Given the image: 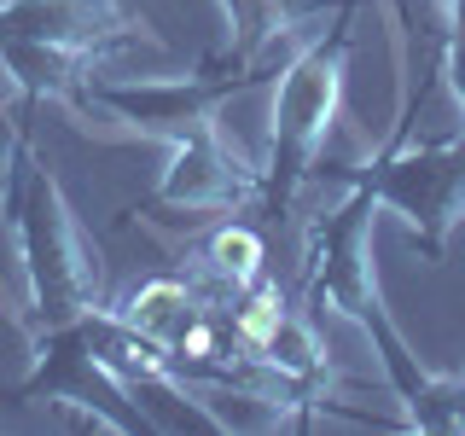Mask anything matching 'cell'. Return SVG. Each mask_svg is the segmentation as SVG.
Instances as JSON below:
<instances>
[{
    "mask_svg": "<svg viewBox=\"0 0 465 436\" xmlns=\"http://www.w3.org/2000/svg\"><path fill=\"white\" fill-rule=\"evenodd\" d=\"M35 349V367L24 372V384L12 390V401H53V407H76L87 425H105L123 436H145L140 401L128 396V384L105 367V355L87 338V320H70L58 332H41L29 338Z\"/></svg>",
    "mask_w": 465,
    "mask_h": 436,
    "instance_id": "obj_6",
    "label": "cell"
},
{
    "mask_svg": "<svg viewBox=\"0 0 465 436\" xmlns=\"http://www.w3.org/2000/svg\"><path fill=\"white\" fill-rule=\"evenodd\" d=\"M251 82H262L256 70H227V64H203L198 76H140V82H99L87 76L76 94L64 99L70 111H105L111 123L134 128L145 140H186L198 128H222V105L232 94H244Z\"/></svg>",
    "mask_w": 465,
    "mask_h": 436,
    "instance_id": "obj_5",
    "label": "cell"
},
{
    "mask_svg": "<svg viewBox=\"0 0 465 436\" xmlns=\"http://www.w3.org/2000/svg\"><path fill=\"white\" fill-rule=\"evenodd\" d=\"M198 262H203V273H210L215 297H239L244 285H256L262 273H268V233L256 222H239V215L203 222Z\"/></svg>",
    "mask_w": 465,
    "mask_h": 436,
    "instance_id": "obj_8",
    "label": "cell"
},
{
    "mask_svg": "<svg viewBox=\"0 0 465 436\" xmlns=\"http://www.w3.org/2000/svg\"><path fill=\"white\" fill-rule=\"evenodd\" d=\"M314 174H338V181L372 186L378 210L401 215L407 233H413V244L425 251V262H442L448 233H454V222H465V134L407 145V128H390L384 145H378L361 169L314 164Z\"/></svg>",
    "mask_w": 465,
    "mask_h": 436,
    "instance_id": "obj_4",
    "label": "cell"
},
{
    "mask_svg": "<svg viewBox=\"0 0 465 436\" xmlns=\"http://www.w3.org/2000/svg\"><path fill=\"white\" fill-rule=\"evenodd\" d=\"M123 41H140V18L123 0H0V76L18 111L64 105L94 76V58Z\"/></svg>",
    "mask_w": 465,
    "mask_h": 436,
    "instance_id": "obj_3",
    "label": "cell"
},
{
    "mask_svg": "<svg viewBox=\"0 0 465 436\" xmlns=\"http://www.w3.org/2000/svg\"><path fill=\"white\" fill-rule=\"evenodd\" d=\"M367 0H338L331 24H320L297 53L285 58L280 82H273V105H268V157H262V181H256V215L262 233H285L291 210H297L302 186L314 181V164L326 152V134L338 123V99H343V64H349V29L355 12Z\"/></svg>",
    "mask_w": 465,
    "mask_h": 436,
    "instance_id": "obj_2",
    "label": "cell"
},
{
    "mask_svg": "<svg viewBox=\"0 0 465 436\" xmlns=\"http://www.w3.org/2000/svg\"><path fill=\"white\" fill-rule=\"evenodd\" d=\"M0 105H6V82H0Z\"/></svg>",
    "mask_w": 465,
    "mask_h": 436,
    "instance_id": "obj_10",
    "label": "cell"
},
{
    "mask_svg": "<svg viewBox=\"0 0 465 436\" xmlns=\"http://www.w3.org/2000/svg\"><path fill=\"white\" fill-rule=\"evenodd\" d=\"M0 222H6L18 268H24L18 326L29 338L58 332L99 309V256L87 244L58 174L41 164L35 140H29V111H18L6 169H0Z\"/></svg>",
    "mask_w": 465,
    "mask_h": 436,
    "instance_id": "obj_1",
    "label": "cell"
},
{
    "mask_svg": "<svg viewBox=\"0 0 465 436\" xmlns=\"http://www.w3.org/2000/svg\"><path fill=\"white\" fill-rule=\"evenodd\" d=\"M256 181L262 169L222 128H198V134L169 145V169L157 181L152 210H174L186 227H203L215 215H239L244 203H256Z\"/></svg>",
    "mask_w": 465,
    "mask_h": 436,
    "instance_id": "obj_7",
    "label": "cell"
},
{
    "mask_svg": "<svg viewBox=\"0 0 465 436\" xmlns=\"http://www.w3.org/2000/svg\"><path fill=\"white\" fill-rule=\"evenodd\" d=\"M198 309H203L198 291L186 285V280H169V273H163V280H145L116 314H123L134 332H145V338H152L157 349H169L186 326H193V314H198Z\"/></svg>",
    "mask_w": 465,
    "mask_h": 436,
    "instance_id": "obj_9",
    "label": "cell"
}]
</instances>
